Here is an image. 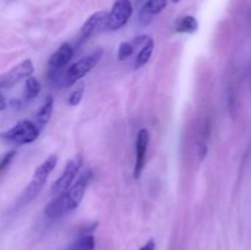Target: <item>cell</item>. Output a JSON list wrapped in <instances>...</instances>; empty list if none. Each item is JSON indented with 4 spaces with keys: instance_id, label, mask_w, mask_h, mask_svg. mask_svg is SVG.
<instances>
[{
    "instance_id": "23",
    "label": "cell",
    "mask_w": 251,
    "mask_h": 250,
    "mask_svg": "<svg viewBox=\"0 0 251 250\" xmlns=\"http://www.w3.org/2000/svg\"><path fill=\"white\" fill-rule=\"evenodd\" d=\"M180 0H172V2H174V4H176V2H179Z\"/></svg>"
},
{
    "instance_id": "14",
    "label": "cell",
    "mask_w": 251,
    "mask_h": 250,
    "mask_svg": "<svg viewBox=\"0 0 251 250\" xmlns=\"http://www.w3.org/2000/svg\"><path fill=\"white\" fill-rule=\"evenodd\" d=\"M199 28V22L198 20L195 19L191 15H188V16H184L183 19L179 20L178 25L176 27V33H188L193 34L198 31Z\"/></svg>"
},
{
    "instance_id": "5",
    "label": "cell",
    "mask_w": 251,
    "mask_h": 250,
    "mask_svg": "<svg viewBox=\"0 0 251 250\" xmlns=\"http://www.w3.org/2000/svg\"><path fill=\"white\" fill-rule=\"evenodd\" d=\"M82 162L83 159L81 154H76V156L73 157L70 161H68L61 175L59 176V178L54 181L53 185H51L50 191L53 195H60V194H63L64 191H66L71 185H73V181L75 180L76 175H77L81 167H82Z\"/></svg>"
},
{
    "instance_id": "11",
    "label": "cell",
    "mask_w": 251,
    "mask_h": 250,
    "mask_svg": "<svg viewBox=\"0 0 251 250\" xmlns=\"http://www.w3.org/2000/svg\"><path fill=\"white\" fill-rule=\"evenodd\" d=\"M166 6L167 0H147L140 11V22L142 25L150 24L154 15L159 14Z\"/></svg>"
},
{
    "instance_id": "19",
    "label": "cell",
    "mask_w": 251,
    "mask_h": 250,
    "mask_svg": "<svg viewBox=\"0 0 251 250\" xmlns=\"http://www.w3.org/2000/svg\"><path fill=\"white\" fill-rule=\"evenodd\" d=\"M15 154H16V152H15V151H10L9 153L5 154V157H4V158H2V161L0 162V172H1L2 169L6 168V167L9 166L10 163H11L12 158H14V157H15Z\"/></svg>"
},
{
    "instance_id": "6",
    "label": "cell",
    "mask_w": 251,
    "mask_h": 250,
    "mask_svg": "<svg viewBox=\"0 0 251 250\" xmlns=\"http://www.w3.org/2000/svg\"><path fill=\"white\" fill-rule=\"evenodd\" d=\"M132 15L131 0H117L108 15L105 28L109 31H117L124 27Z\"/></svg>"
},
{
    "instance_id": "21",
    "label": "cell",
    "mask_w": 251,
    "mask_h": 250,
    "mask_svg": "<svg viewBox=\"0 0 251 250\" xmlns=\"http://www.w3.org/2000/svg\"><path fill=\"white\" fill-rule=\"evenodd\" d=\"M5 108H6V100H5V97L1 95V92H0V112L4 110Z\"/></svg>"
},
{
    "instance_id": "3",
    "label": "cell",
    "mask_w": 251,
    "mask_h": 250,
    "mask_svg": "<svg viewBox=\"0 0 251 250\" xmlns=\"http://www.w3.org/2000/svg\"><path fill=\"white\" fill-rule=\"evenodd\" d=\"M102 55L103 49L98 48L96 49V50H93L91 54L83 56V58H81L78 61L74 63L73 65L68 69V71L65 73V76H64V82H65V85H74V83L77 82L78 80H81L83 76L87 75V74L100 63Z\"/></svg>"
},
{
    "instance_id": "18",
    "label": "cell",
    "mask_w": 251,
    "mask_h": 250,
    "mask_svg": "<svg viewBox=\"0 0 251 250\" xmlns=\"http://www.w3.org/2000/svg\"><path fill=\"white\" fill-rule=\"evenodd\" d=\"M135 51V47L132 46L131 42H122L119 44V48H118V59L120 61L126 60L127 58L134 54Z\"/></svg>"
},
{
    "instance_id": "9",
    "label": "cell",
    "mask_w": 251,
    "mask_h": 250,
    "mask_svg": "<svg viewBox=\"0 0 251 250\" xmlns=\"http://www.w3.org/2000/svg\"><path fill=\"white\" fill-rule=\"evenodd\" d=\"M108 15L109 12L107 11H97L93 15H91L87 20L85 21V24L82 25L80 29V33H78V37H80V42L86 41L87 38H90L96 31H98L102 27H105L108 21Z\"/></svg>"
},
{
    "instance_id": "12",
    "label": "cell",
    "mask_w": 251,
    "mask_h": 250,
    "mask_svg": "<svg viewBox=\"0 0 251 250\" xmlns=\"http://www.w3.org/2000/svg\"><path fill=\"white\" fill-rule=\"evenodd\" d=\"M53 107H54V98L51 96L44 98L43 103L39 107V109L37 110L36 119H37V125H39L41 127H43L47 123H49L50 120L51 114H53Z\"/></svg>"
},
{
    "instance_id": "7",
    "label": "cell",
    "mask_w": 251,
    "mask_h": 250,
    "mask_svg": "<svg viewBox=\"0 0 251 250\" xmlns=\"http://www.w3.org/2000/svg\"><path fill=\"white\" fill-rule=\"evenodd\" d=\"M33 73V63H32L31 59H26V60L17 64L16 66H14L9 73L1 76V78H0V87H11V86L20 82L22 78L29 77Z\"/></svg>"
},
{
    "instance_id": "17",
    "label": "cell",
    "mask_w": 251,
    "mask_h": 250,
    "mask_svg": "<svg viewBox=\"0 0 251 250\" xmlns=\"http://www.w3.org/2000/svg\"><path fill=\"white\" fill-rule=\"evenodd\" d=\"M83 93H85V83L81 82V83H78L77 87H76L75 90L70 93V96H69V98H68L69 105H71V107H75V105L80 104V102L82 100Z\"/></svg>"
},
{
    "instance_id": "13",
    "label": "cell",
    "mask_w": 251,
    "mask_h": 250,
    "mask_svg": "<svg viewBox=\"0 0 251 250\" xmlns=\"http://www.w3.org/2000/svg\"><path fill=\"white\" fill-rule=\"evenodd\" d=\"M153 50H154V41L151 37V38L147 41V43L140 48L139 53H137L136 55V59H135V68L137 69L146 65V64L150 61V59H151L152 54H153Z\"/></svg>"
},
{
    "instance_id": "15",
    "label": "cell",
    "mask_w": 251,
    "mask_h": 250,
    "mask_svg": "<svg viewBox=\"0 0 251 250\" xmlns=\"http://www.w3.org/2000/svg\"><path fill=\"white\" fill-rule=\"evenodd\" d=\"M41 92V83L33 76H29L26 78L25 82V100H32L37 97Z\"/></svg>"
},
{
    "instance_id": "22",
    "label": "cell",
    "mask_w": 251,
    "mask_h": 250,
    "mask_svg": "<svg viewBox=\"0 0 251 250\" xmlns=\"http://www.w3.org/2000/svg\"><path fill=\"white\" fill-rule=\"evenodd\" d=\"M206 153H207V146H206V145H201V150H200L201 158H205Z\"/></svg>"
},
{
    "instance_id": "10",
    "label": "cell",
    "mask_w": 251,
    "mask_h": 250,
    "mask_svg": "<svg viewBox=\"0 0 251 250\" xmlns=\"http://www.w3.org/2000/svg\"><path fill=\"white\" fill-rule=\"evenodd\" d=\"M74 49L70 44L63 43L49 58V66L54 69H61L68 65L69 61L73 59Z\"/></svg>"
},
{
    "instance_id": "20",
    "label": "cell",
    "mask_w": 251,
    "mask_h": 250,
    "mask_svg": "<svg viewBox=\"0 0 251 250\" xmlns=\"http://www.w3.org/2000/svg\"><path fill=\"white\" fill-rule=\"evenodd\" d=\"M156 249V243L153 239H150L149 242H146V244L142 245L139 250H154Z\"/></svg>"
},
{
    "instance_id": "1",
    "label": "cell",
    "mask_w": 251,
    "mask_h": 250,
    "mask_svg": "<svg viewBox=\"0 0 251 250\" xmlns=\"http://www.w3.org/2000/svg\"><path fill=\"white\" fill-rule=\"evenodd\" d=\"M91 179H92V172L90 169L80 174V176L74 183V185H71L63 194L56 196L51 202H49L44 207V215L53 220V218L61 217L65 213L77 208L81 201H82L83 196H85V191L87 189V185L90 184Z\"/></svg>"
},
{
    "instance_id": "8",
    "label": "cell",
    "mask_w": 251,
    "mask_h": 250,
    "mask_svg": "<svg viewBox=\"0 0 251 250\" xmlns=\"http://www.w3.org/2000/svg\"><path fill=\"white\" fill-rule=\"evenodd\" d=\"M150 142V134L147 129H141L136 139V157H135L134 178L139 179L141 175L146 161V152Z\"/></svg>"
},
{
    "instance_id": "4",
    "label": "cell",
    "mask_w": 251,
    "mask_h": 250,
    "mask_svg": "<svg viewBox=\"0 0 251 250\" xmlns=\"http://www.w3.org/2000/svg\"><path fill=\"white\" fill-rule=\"evenodd\" d=\"M39 136V127L29 120H21L15 126L2 134V137L16 145H27L34 142Z\"/></svg>"
},
{
    "instance_id": "2",
    "label": "cell",
    "mask_w": 251,
    "mask_h": 250,
    "mask_svg": "<svg viewBox=\"0 0 251 250\" xmlns=\"http://www.w3.org/2000/svg\"><path fill=\"white\" fill-rule=\"evenodd\" d=\"M56 163H58V156L56 154H51L48 158L44 159L41 164L36 168L34 171L33 176H32L31 181L28 183V185L26 186V189L22 193L21 199H20V203L22 205H26V203L31 202L32 200L37 198L41 190L43 189L44 184L47 183V179H48L49 174L54 171Z\"/></svg>"
},
{
    "instance_id": "16",
    "label": "cell",
    "mask_w": 251,
    "mask_h": 250,
    "mask_svg": "<svg viewBox=\"0 0 251 250\" xmlns=\"http://www.w3.org/2000/svg\"><path fill=\"white\" fill-rule=\"evenodd\" d=\"M95 237L92 234H86L78 238L73 243L68 250H93L95 249Z\"/></svg>"
}]
</instances>
